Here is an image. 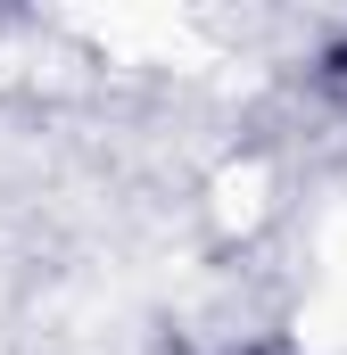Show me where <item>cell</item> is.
Returning a JSON list of instances; mask_svg holds the SVG:
<instances>
[{"mask_svg":"<svg viewBox=\"0 0 347 355\" xmlns=\"http://www.w3.org/2000/svg\"><path fill=\"white\" fill-rule=\"evenodd\" d=\"M215 355H306L298 339H281V331H257V339H240V347H215Z\"/></svg>","mask_w":347,"mask_h":355,"instance_id":"6da1fadb","label":"cell"}]
</instances>
